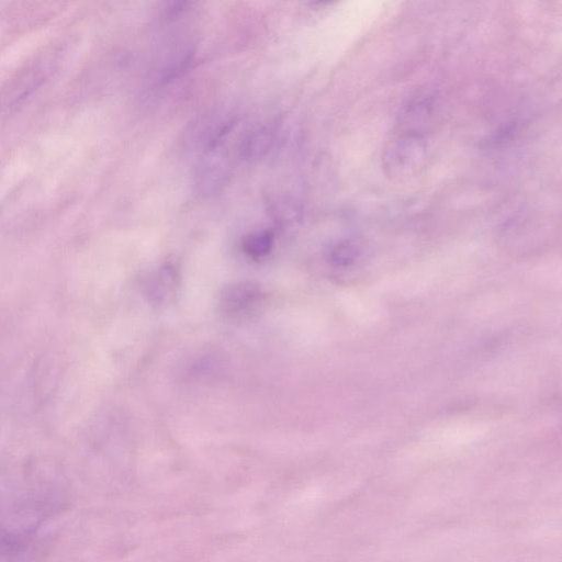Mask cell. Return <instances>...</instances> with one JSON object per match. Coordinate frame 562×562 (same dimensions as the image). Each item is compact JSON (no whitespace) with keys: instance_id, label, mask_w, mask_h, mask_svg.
I'll return each mask as SVG.
<instances>
[{"instance_id":"6","label":"cell","mask_w":562,"mask_h":562,"mask_svg":"<svg viewBox=\"0 0 562 562\" xmlns=\"http://www.w3.org/2000/svg\"><path fill=\"white\" fill-rule=\"evenodd\" d=\"M430 114V102L429 100L423 98L418 100H413L404 110V114L402 115V125L404 126L409 135H415L423 125L426 123L427 119Z\"/></svg>"},{"instance_id":"3","label":"cell","mask_w":562,"mask_h":562,"mask_svg":"<svg viewBox=\"0 0 562 562\" xmlns=\"http://www.w3.org/2000/svg\"><path fill=\"white\" fill-rule=\"evenodd\" d=\"M423 153L424 147L419 137L403 135L386 149L384 168L390 176H407L418 168Z\"/></svg>"},{"instance_id":"4","label":"cell","mask_w":562,"mask_h":562,"mask_svg":"<svg viewBox=\"0 0 562 562\" xmlns=\"http://www.w3.org/2000/svg\"><path fill=\"white\" fill-rule=\"evenodd\" d=\"M274 132L269 125H258L246 132L238 144L239 156L256 161L266 156L273 144Z\"/></svg>"},{"instance_id":"2","label":"cell","mask_w":562,"mask_h":562,"mask_svg":"<svg viewBox=\"0 0 562 562\" xmlns=\"http://www.w3.org/2000/svg\"><path fill=\"white\" fill-rule=\"evenodd\" d=\"M261 288L251 281L226 284L218 297L221 311L228 317L240 318L250 315L262 302Z\"/></svg>"},{"instance_id":"5","label":"cell","mask_w":562,"mask_h":562,"mask_svg":"<svg viewBox=\"0 0 562 562\" xmlns=\"http://www.w3.org/2000/svg\"><path fill=\"white\" fill-rule=\"evenodd\" d=\"M178 284L177 271L170 263H165L156 272L147 285V294L151 302L162 304L175 293Z\"/></svg>"},{"instance_id":"1","label":"cell","mask_w":562,"mask_h":562,"mask_svg":"<svg viewBox=\"0 0 562 562\" xmlns=\"http://www.w3.org/2000/svg\"><path fill=\"white\" fill-rule=\"evenodd\" d=\"M224 138L209 143L194 176V186L202 195L214 194L227 182L231 175L228 154L222 149Z\"/></svg>"},{"instance_id":"7","label":"cell","mask_w":562,"mask_h":562,"mask_svg":"<svg viewBox=\"0 0 562 562\" xmlns=\"http://www.w3.org/2000/svg\"><path fill=\"white\" fill-rule=\"evenodd\" d=\"M273 234L270 231H257L243 238L244 251L254 259L267 256L273 247Z\"/></svg>"}]
</instances>
